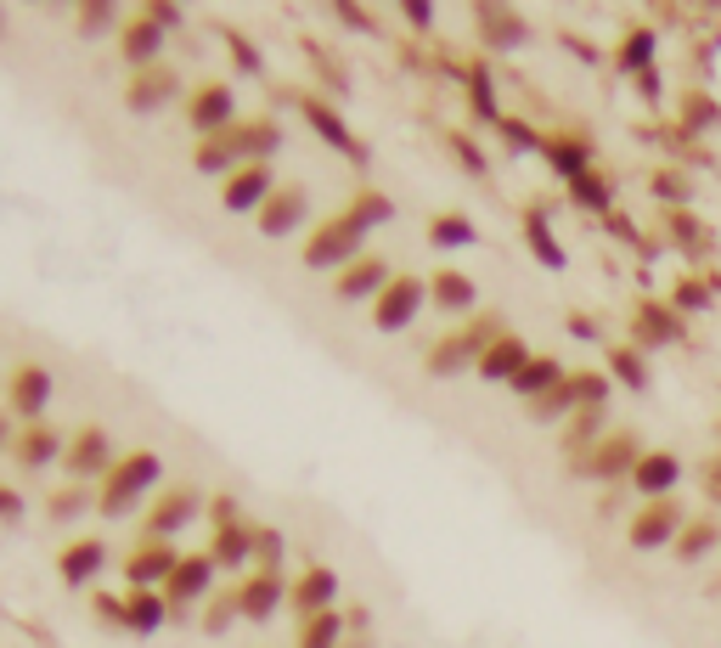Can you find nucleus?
<instances>
[{
    "label": "nucleus",
    "mask_w": 721,
    "mask_h": 648,
    "mask_svg": "<svg viewBox=\"0 0 721 648\" xmlns=\"http://www.w3.org/2000/svg\"><path fill=\"white\" fill-rule=\"evenodd\" d=\"M384 220H395V204L384 193H360L344 215H333L327 226H316V237L305 243V265L310 271H344V265H355L360 254H367L373 226H384Z\"/></svg>",
    "instance_id": "obj_1"
},
{
    "label": "nucleus",
    "mask_w": 721,
    "mask_h": 648,
    "mask_svg": "<svg viewBox=\"0 0 721 648\" xmlns=\"http://www.w3.org/2000/svg\"><path fill=\"white\" fill-rule=\"evenodd\" d=\"M277 147H283L277 119H237L231 130H220V136H209L198 147V169L204 175H237V169H248V158H265Z\"/></svg>",
    "instance_id": "obj_2"
},
{
    "label": "nucleus",
    "mask_w": 721,
    "mask_h": 648,
    "mask_svg": "<svg viewBox=\"0 0 721 648\" xmlns=\"http://www.w3.org/2000/svg\"><path fill=\"white\" fill-rule=\"evenodd\" d=\"M158 474H164V462L152 456V451H136V456H119V469L102 480V491H97V513H108V519H125L152 485H158Z\"/></svg>",
    "instance_id": "obj_3"
},
{
    "label": "nucleus",
    "mask_w": 721,
    "mask_h": 648,
    "mask_svg": "<svg viewBox=\"0 0 721 648\" xmlns=\"http://www.w3.org/2000/svg\"><path fill=\"white\" fill-rule=\"evenodd\" d=\"M502 333H507L502 316H480L474 327H457L451 338H439V344L428 350V373H434V379H457V373H468V366H480V355H485Z\"/></svg>",
    "instance_id": "obj_4"
},
{
    "label": "nucleus",
    "mask_w": 721,
    "mask_h": 648,
    "mask_svg": "<svg viewBox=\"0 0 721 648\" xmlns=\"http://www.w3.org/2000/svg\"><path fill=\"white\" fill-rule=\"evenodd\" d=\"M62 469H68V480H73V485L108 480V474L119 469V456H113V440H108V429H79V434L68 440Z\"/></svg>",
    "instance_id": "obj_5"
},
{
    "label": "nucleus",
    "mask_w": 721,
    "mask_h": 648,
    "mask_svg": "<svg viewBox=\"0 0 721 648\" xmlns=\"http://www.w3.org/2000/svg\"><path fill=\"white\" fill-rule=\"evenodd\" d=\"M423 305H428V283H417V276H395V283L378 294V305H373V327L378 333H401V327L417 322Z\"/></svg>",
    "instance_id": "obj_6"
},
{
    "label": "nucleus",
    "mask_w": 721,
    "mask_h": 648,
    "mask_svg": "<svg viewBox=\"0 0 721 648\" xmlns=\"http://www.w3.org/2000/svg\"><path fill=\"white\" fill-rule=\"evenodd\" d=\"M682 530H688V513H682L671 497H665V502H643L638 519H631V547L654 552V547H671Z\"/></svg>",
    "instance_id": "obj_7"
},
{
    "label": "nucleus",
    "mask_w": 721,
    "mask_h": 648,
    "mask_svg": "<svg viewBox=\"0 0 721 648\" xmlns=\"http://www.w3.org/2000/svg\"><path fill=\"white\" fill-rule=\"evenodd\" d=\"M389 283H395L389 259H384V254H360L355 265H344V271H338L333 294H338L344 305H355V300H373V305H378V294H384Z\"/></svg>",
    "instance_id": "obj_8"
},
{
    "label": "nucleus",
    "mask_w": 721,
    "mask_h": 648,
    "mask_svg": "<svg viewBox=\"0 0 721 648\" xmlns=\"http://www.w3.org/2000/svg\"><path fill=\"white\" fill-rule=\"evenodd\" d=\"M237 97H231V85H198L192 90V102H187V125L209 141V136H220V130H231L237 125V108H231Z\"/></svg>",
    "instance_id": "obj_9"
},
{
    "label": "nucleus",
    "mask_w": 721,
    "mask_h": 648,
    "mask_svg": "<svg viewBox=\"0 0 721 648\" xmlns=\"http://www.w3.org/2000/svg\"><path fill=\"white\" fill-rule=\"evenodd\" d=\"M175 97H180V79H175V68H169V62H158V68L130 73L125 108H130V114H158V108H164V102H175Z\"/></svg>",
    "instance_id": "obj_10"
},
{
    "label": "nucleus",
    "mask_w": 721,
    "mask_h": 648,
    "mask_svg": "<svg viewBox=\"0 0 721 648\" xmlns=\"http://www.w3.org/2000/svg\"><path fill=\"white\" fill-rule=\"evenodd\" d=\"M270 169L265 164H248V169H237V175H226V193H220V204L231 209V215H259L265 204H270Z\"/></svg>",
    "instance_id": "obj_11"
},
{
    "label": "nucleus",
    "mask_w": 721,
    "mask_h": 648,
    "mask_svg": "<svg viewBox=\"0 0 721 648\" xmlns=\"http://www.w3.org/2000/svg\"><path fill=\"white\" fill-rule=\"evenodd\" d=\"M676 480H682L676 451H643V462L631 469V491L649 497V502H665V497L676 491Z\"/></svg>",
    "instance_id": "obj_12"
},
{
    "label": "nucleus",
    "mask_w": 721,
    "mask_h": 648,
    "mask_svg": "<svg viewBox=\"0 0 721 648\" xmlns=\"http://www.w3.org/2000/svg\"><path fill=\"white\" fill-rule=\"evenodd\" d=\"M175 570H180V552H175L169 541H147V547H136L130 559H125V576H130V587H141V592L158 587V581L169 587Z\"/></svg>",
    "instance_id": "obj_13"
},
{
    "label": "nucleus",
    "mask_w": 721,
    "mask_h": 648,
    "mask_svg": "<svg viewBox=\"0 0 721 648\" xmlns=\"http://www.w3.org/2000/svg\"><path fill=\"white\" fill-rule=\"evenodd\" d=\"M305 215H310L305 187H277V193H270V204L259 209V232L265 237H294L305 226Z\"/></svg>",
    "instance_id": "obj_14"
},
{
    "label": "nucleus",
    "mask_w": 721,
    "mask_h": 648,
    "mask_svg": "<svg viewBox=\"0 0 721 648\" xmlns=\"http://www.w3.org/2000/svg\"><path fill=\"white\" fill-rule=\"evenodd\" d=\"M299 114H305V119H310V130H316L327 147H338L349 164H367V147H360V141L349 136V125H344V119H338L322 97H305V102H299Z\"/></svg>",
    "instance_id": "obj_15"
},
{
    "label": "nucleus",
    "mask_w": 721,
    "mask_h": 648,
    "mask_svg": "<svg viewBox=\"0 0 721 648\" xmlns=\"http://www.w3.org/2000/svg\"><path fill=\"white\" fill-rule=\"evenodd\" d=\"M46 401H51V373H46V366H18V373H12V418H23L34 429Z\"/></svg>",
    "instance_id": "obj_16"
},
{
    "label": "nucleus",
    "mask_w": 721,
    "mask_h": 648,
    "mask_svg": "<svg viewBox=\"0 0 721 648\" xmlns=\"http://www.w3.org/2000/svg\"><path fill=\"white\" fill-rule=\"evenodd\" d=\"M294 609L305 615V620H316V615H333V598H338V576L327 570V564H310L299 581H294Z\"/></svg>",
    "instance_id": "obj_17"
},
{
    "label": "nucleus",
    "mask_w": 721,
    "mask_h": 648,
    "mask_svg": "<svg viewBox=\"0 0 721 648\" xmlns=\"http://www.w3.org/2000/svg\"><path fill=\"white\" fill-rule=\"evenodd\" d=\"M524 366H530V350H524V338H513V333H502L485 355H480V366H474V373L480 379H491V384H513L518 373H524Z\"/></svg>",
    "instance_id": "obj_18"
},
{
    "label": "nucleus",
    "mask_w": 721,
    "mask_h": 648,
    "mask_svg": "<svg viewBox=\"0 0 721 648\" xmlns=\"http://www.w3.org/2000/svg\"><path fill=\"white\" fill-rule=\"evenodd\" d=\"M119 46H125V62L141 73V68H158V51H164V29L141 12V18H130L125 29H119Z\"/></svg>",
    "instance_id": "obj_19"
},
{
    "label": "nucleus",
    "mask_w": 721,
    "mask_h": 648,
    "mask_svg": "<svg viewBox=\"0 0 721 648\" xmlns=\"http://www.w3.org/2000/svg\"><path fill=\"white\" fill-rule=\"evenodd\" d=\"M192 519H198V491L180 485V491H169V497L158 502V513L147 519V536H152V541H169L175 530H187Z\"/></svg>",
    "instance_id": "obj_20"
},
{
    "label": "nucleus",
    "mask_w": 721,
    "mask_h": 648,
    "mask_svg": "<svg viewBox=\"0 0 721 648\" xmlns=\"http://www.w3.org/2000/svg\"><path fill=\"white\" fill-rule=\"evenodd\" d=\"M215 559H180V570L169 576V603H204L209 598V587H215Z\"/></svg>",
    "instance_id": "obj_21"
},
{
    "label": "nucleus",
    "mask_w": 721,
    "mask_h": 648,
    "mask_svg": "<svg viewBox=\"0 0 721 648\" xmlns=\"http://www.w3.org/2000/svg\"><path fill=\"white\" fill-rule=\"evenodd\" d=\"M564 379H570V373H564V361H553V355H530V366H524V373H518L507 390H513V395H524V401L535 406L541 395H553Z\"/></svg>",
    "instance_id": "obj_22"
},
{
    "label": "nucleus",
    "mask_w": 721,
    "mask_h": 648,
    "mask_svg": "<svg viewBox=\"0 0 721 648\" xmlns=\"http://www.w3.org/2000/svg\"><path fill=\"white\" fill-rule=\"evenodd\" d=\"M283 598H288V587L277 581V576H254V581H243V592H237V609H243V620H270L283 609Z\"/></svg>",
    "instance_id": "obj_23"
},
{
    "label": "nucleus",
    "mask_w": 721,
    "mask_h": 648,
    "mask_svg": "<svg viewBox=\"0 0 721 648\" xmlns=\"http://www.w3.org/2000/svg\"><path fill=\"white\" fill-rule=\"evenodd\" d=\"M428 300L439 311H474L480 288H474V276H463V271H439V276H428Z\"/></svg>",
    "instance_id": "obj_24"
},
{
    "label": "nucleus",
    "mask_w": 721,
    "mask_h": 648,
    "mask_svg": "<svg viewBox=\"0 0 721 648\" xmlns=\"http://www.w3.org/2000/svg\"><path fill=\"white\" fill-rule=\"evenodd\" d=\"M68 451H62V440H57V429H29L23 440H18V462H23V469H46V462H62Z\"/></svg>",
    "instance_id": "obj_25"
},
{
    "label": "nucleus",
    "mask_w": 721,
    "mask_h": 648,
    "mask_svg": "<svg viewBox=\"0 0 721 648\" xmlns=\"http://www.w3.org/2000/svg\"><path fill=\"white\" fill-rule=\"evenodd\" d=\"M57 570H62L68 587H85L90 576L102 570V541H73V547L62 552V564H57Z\"/></svg>",
    "instance_id": "obj_26"
},
{
    "label": "nucleus",
    "mask_w": 721,
    "mask_h": 648,
    "mask_svg": "<svg viewBox=\"0 0 721 648\" xmlns=\"http://www.w3.org/2000/svg\"><path fill=\"white\" fill-rule=\"evenodd\" d=\"M682 338V316L676 311H654V305H643L638 311V344H676Z\"/></svg>",
    "instance_id": "obj_27"
},
{
    "label": "nucleus",
    "mask_w": 721,
    "mask_h": 648,
    "mask_svg": "<svg viewBox=\"0 0 721 648\" xmlns=\"http://www.w3.org/2000/svg\"><path fill=\"white\" fill-rule=\"evenodd\" d=\"M254 547H259V530H248V524H237V519H231V524H220V541H215V564H231V570H237V564L248 559Z\"/></svg>",
    "instance_id": "obj_28"
},
{
    "label": "nucleus",
    "mask_w": 721,
    "mask_h": 648,
    "mask_svg": "<svg viewBox=\"0 0 721 648\" xmlns=\"http://www.w3.org/2000/svg\"><path fill=\"white\" fill-rule=\"evenodd\" d=\"M715 547H721V530H715L710 519H699V524H688V530L676 536V559H682V564H699V559H710Z\"/></svg>",
    "instance_id": "obj_29"
},
{
    "label": "nucleus",
    "mask_w": 721,
    "mask_h": 648,
    "mask_svg": "<svg viewBox=\"0 0 721 648\" xmlns=\"http://www.w3.org/2000/svg\"><path fill=\"white\" fill-rule=\"evenodd\" d=\"M541 153H547V164H553L559 175H570V180L592 175V153H586L581 141H541Z\"/></svg>",
    "instance_id": "obj_30"
},
{
    "label": "nucleus",
    "mask_w": 721,
    "mask_h": 648,
    "mask_svg": "<svg viewBox=\"0 0 721 648\" xmlns=\"http://www.w3.org/2000/svg\"><path fill=\"white\" fill-rule=\"evenodd\" d=\"M480 232H474V220L468 215H434L428 220V243L434 248H468Z\"/></svg>",
    "instance_id": "obj_31"
},
{
    "label": "nucleus",
    "mask_w": 721,
    "mask_h": 648,
    "mask_svg": "<svg viewBox=\"0 0 721 648\" xmlns=\"http://www.w3.org/2000/svg\"><path fill=\"white\" fill-rule=\"evenodd\" d=\"M164 615H169V609H164V598H152V592H136V598L125 603V626H130V631H158Z\"/></svg>",
    "instance_id": "obj_32"
},
{
    "label": "nucleus",
    "mask_w": 721,
    "mask_h": 648,
    "mask_svg": "<svg viewBox=\"0 0 721 648\" xmlns=\"http://www.w3.org/2000/svg\"><path fill=\"white\" fill-rule=\"evenodd\" d=\"M338 642H344V615L338 609L305 620V631H299V648H338Z\"/></svg>",
    "instance_id": "obj_33"
},
{
    "label": "nucleus",
    "mask_w": 721,
    "mask_h": 648,
    "mask_svg": "<svg viewBox=\"0 0 721 648\" xmlns=\"http://www.w3.org/2000/svg\"><path fill=\"white\" fill-rule=\"evenodd\" d=\"M524 237H530V254H535L541 265L564 271V248L553 243V232H547V220H541V215H530V220H524Z\"/></svg>",
    "instance_id": "obj_34"
},
{
    "label": "nucleus",
    "mask_w": 721,
    "mask_h": 648,
    "mask_svg": "<svg viewBox=\"0 0 721 648\" xmlns=\"http://www.w3.org/2000/svg\"><path fill=\"white\" fill-rule=\"evenodd\" d=\"M480 29H485L496 46H518V40H524V23L507 18V12H496V7H480Z\"/></svg>",
    "instance_id": "obj_35"
},
{
    "label": "nucleus",
    "mask_w": 721,
    "mask_h": 648,
    "mask_svg": "<svg viewBox=\"0 0 721 648\" xmlns=\"http://www.w3.org/2000/svg\"><path fill=\"white\" fill-rule=\"evenodd\" d=\"M119 23V7L113 0H97V7H79V35H108ZM125 29V23H119Z\"/></svg>",
    "instance_id": "obj_36"
},
{
    "label": "nucleus",
    "mask_w": 721,
    "mask_h": 648,
    "mask_svg": "<svg viewBox=\"0 0 721 648\" xmlns=\"http://www.w3.org/2000/svg\"><path fill=\"white\" fill-rule=\"evenodd\" d=\"M609 366H614V379L631 384V390H643V384H649V373H643V350H614Z\"/></svg>",
    "instance_id": "obj_37"
},
{
    "label": "nucleus",
    "mask_w": 721,
    "mask_h": 648,
    "mask_svg": "<svg viewBox=\"0 0 721 648\" xmlns=\"http://www.w3.org/2000/svg\"><path fill=\"white\" fill-rule=\"evenodd\" d=\"M85 508H90V485H68V491H57V497H51V519H62V524H68V519H79Z\"/></svg>",
    "instance_id": "obj_38"
},
{
    "label": "nucleus",
    "mask_w": 721,
    "mask_h": 648,
    "mask_svg": "<svg viewBox=\"0 0 721 648\" xmlns=\"http://www.w3.org/2000/svg\"><path fill=\"white\" fill-rule=\"evenodd\" d=\"M570 187H575V204H581V209H609V204H614V193L603 187L597 175H581V180H570Z\"/></svg>",
    "instance_id": "obj_39"
},
{
    "label": "nucleus",
    "mask_w": 721,
    "mask_h": 648,
    "mask_svg": "<svg viewBox=\"0 0 721 648\" xmlns=\"http://www.w3.org/2000/svg\"><path fill=\"white\" fill-rule=\"evenodd\" d=\"M259 559H265V576H277V564H283V536L277 530H259Z\"/></svg>",
    "instance_id": "obj_40"
},
{
    "label": "nucleus",
    "mask_w": 721,
    "mask_h": 648,
    "mask_svg": "<svg viewBox=\"0 0 721 648\" xmlns=\"http://www.w3.org/2000/svg\"><path fill=\"white\" fill-rule=\"evenodd\" d=\"M654 193H660L665 204H688V198H693V193H688V180H682V175H671V169H665V175H654Z\"/></svg>",
    "instance_id": "obj_41"
},
{
    "label": "nucleus",
    "mask_w": 721,
    "mask_h": 648,
    "mask_svg": "<svg viewBox=\"0 0 721 648\" xmlns=\"http://www.w3.org/2000/svg\"><path fill=\"white\" fill-rule=\"evenodd\" d=\"M226 46L237 51V68H243V73H259V51H254V46L237 35V29H226Z\"/></svg>",
    "instance_id": "obj_42"
},
{
    "label": "nucleus",
    "mask_w": 721,
    "mask_h": 648,
    "mask_svg": "<svg viewBox=\"0 0 721 648\" xmlns=\"http://www.w3.org/2000/svg\"><path fill=\"white\" fill-rule=\"evenodd\" d=\"M649 51H654V35H638L625 46V57H620V68H649Z\"/></svg>",
    "instance_id": "obj_43"
},
{
    "label": "nucleus",
    "mask_w": 721,
    "mask_h": 648,
    "mask_svg": "<svg viewBox=\"0 0 721 648\" xmlns=\"http://www.w3.org/2000/svg\"><path fill=\"white\" fill-rule=\"evenodd\" d=\"M237 615H243V609H237V598H226V603H215V609L204 615V631H226Z\"/></svg>",
    "instance_id": "obj_44"
},
{
    "label": "nucleus",
    "mask_w": 721,
    "mask_h": 648,
    "mask_svg": "<svg viewBox=\"0 0 721 648\" xmlns=\"http://www.w3.org/2000/svg\"><path fill=\"white\" fill-rule=\"evenodd\" d=\"M451 147H457V158H463V164H468L474 175H485V158L474 153V141H468V136H451Z\"/></svg>",
    "instance_id": "obj_45"
},
{
    "label": "nucleus",
    "mask_w": 721,
    "mask_h": 648,
    "mask_svg": "<svg viewBox=\"0 0 721 648\" xmlns=\"http://www.w3.org/2000/svg\"><path fill=\"white\" fill-rule=\"evenodd\" d=\"M310 57H316V68L327 73V85H333V90H344V68L333 62V51H310Z\"/></svg>",
    "instance_id": "obj_46"
},
{
    "label": "nucleus",
    "mask_w": 721,
    "mask_h": 648,
    "mask_svg": "<svg viewBox=\"0 0 721 648\" xmlns=\"http://www.w3.org/2000/svg\"><path fill=\"white\" fill-rule=\"evenodd\" d=\"M147 18H152V23H158V29L169 35V29L180 23V7H164V0H158V7H147Z\"/></svg>",
    "instance_id": "obj_47"
},
{
    "label": "nucleus",
    "mask_w": 721,
    "mask_h": 648,
    "mask_svg": "<svg viewBox=\"0 0 721 648\" xmlns=\"http://www.w3.org/2000/svg\"><path fill=\"white\" fill-rule=\"evenodd\" d=\"M0 519H23V497L18 491H0Z\"/></svg>",
    "instance_id": "obj_48"
},
{
    "label": "nucleus",
    "mask_w": 721,
    "mask_h": 648,
    "mask_svg": "<svg viewBox=\"0 0 721 648\" xmlns=\"http://www.w3.org/2000/svg\"><path fill=\"white\" fill-rule=\"evenodd\" d=\"M333 12H338V18L349 23V29H373V18H367V12H360V7H333Z\"/></svg>",
    "instance_id": "obj_49"
},
{
    "label": "nucleus",
    "mask_w": 721,
    "mask_h": 648,
    "mask_svg": "<svg viewBox=\"0 0 721 648\" xmlns=\"http://www.w3.org/2000/svg\"><path fill=\"white\" fill-rule=\"evenodd\" d=\"M401 12H406L417 29H428V23H434V7H423V0H412V7H401Z\"/></svg>",
    "instance_id": "obj_50"
},
{
    "label": "nucleus",
    "mask_w": 721,
    "mask_h": 648,
    "mask_svg": "<svg viewBox=\"0 0 721 648\" xmlns=\"http://www.w3.org/2000/svg\"><path fill=\"white\" fill-rule=\"evenodd\" d=\"M0 440H7V423H0Z\"/></svg>",
    "instance_id": "obj_51"
},
{
    "label": "nucleus",
    "mask_w": 721,
    "mask_h": 648,
    "mask_svg": "<svg viewBox=\"0 0 721 648\" xmlns=\"http://www.w3.org/2000/svg\"><path fill=\"white\" fill-rule=\"evenodd\" d=\"M349 648H355V642H349ZM360 648H373V642H360Z\"/></svg>",
    "instance_id": "obj_52"
}]
</instances>
